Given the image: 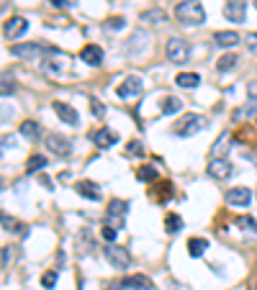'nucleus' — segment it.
<instances>
[{"label":"nucleus","instance_id":"18","mask_svg":"<svg viewBox=\"0 0 257 290\" xmlns=\"http://www.w3.org/2000/svg\"><path fill=\"white\" fill-rule=\"evenodd\" d=\"M75 188H78V193L83 195V198H87V201H100V190H98V185H95V182H90V180H83V182H78V185H75Z\"/></svg>","mask_w":257,"mask_h":290},{"label":"nucleus","instance_id":"2","mask_svg":"<svg viewBox=\"0 0 257 290\" xmlns=\"http://www.w3.org/2000/svg\"><path fill=\"white\" fill-rule=\"evenodd\" d=\"M10 52L23 59H44V57H59L54 47H44V44H13Z\"/></svg>","mask_w":257,"mask_h":290},{"label":"nucleus","instance_id":"19","mask_svg":"<svg viewBox=\"0 0 257 290\" xmlns=\"http://www.w3.org/2000/svg\"><path fill=\"white\" fill-rule=\"evenodd\" d=\"M142 23H152V26H160V23H168V13L162 8H152V10H144L139 16Z\"/></svg>","mask_w":257,"mask_h":290},{"label":"nucleus","instance_id":"16","mask_svg":"<svg viewBox=\"0 0 257 290\" xmlns=\"http://www.w3.org/2000/svg\"><path fill=\"white\" fill-rule=\"evenodd\" d=\"M121 285H124L126 290H155L152 280L144 278V275H129V278H124Z\"/></svg>","mask_w":257,"mask_h":290},{"label":"nucleus","instance_id":"29","mask_svg":"<svg viewBox=\"0 0 257 290\" xmlns=\"http://www.w3.org/2000/svg\"><path fill=\"white\" fill-rule=\"evenodd\" d=\"M21 136H26V139H36L39 136V124L36 121H23L21 124Z\"/></svg>","mask_w":257,"mask_h":290},{"label":"nucleus","instance_id":"9","mask_svg":"<svg viewBox=\"0 0 257 290\" xmlns=\"http://www.w3.org/2000/svg\"><path fill=\"white\" fill-rule=\"evenodd\" d=\"M142 87H144L142 77H137V74H131V77H126L124 82H121V85L116 87V95L126 100V98H134V95H139V93H142Z\"/></svg>","mask_w":257,"mask_h":290},{"label":"nucleus","instance_id":"28","mask_svg":"<svg viewBox=\"0 0 257 290\" xmlns=\"http://www.w3.org/2000/svg\"><path fill=\"white\" fill-rule=\"evenodd\" d=\"M152 198H155L157 203L170 201V198H172V185H170V182H165V185H160V190H152Z\"/></svg>","mask_w":257,"mask_h":290},{"label":"nucleus","instance_id":"24","mask_svg":"<svg viewBox=\"0 0 257 290\" xmlns=\"http://www.w3.org/2000/svg\"><path fill=\"white\" fill-rule=\"evenodd\" d=\"M177 85L180 87H198L201 85V77H198V74H195V72H180L177 74Z\"/></svg>","mask_w":257,"mask_h":290},{"label":"nucleus","instance_id":"14","mask_svg":"<svg viewBox=\"0 0 257 290\" xmlns=\"http://www.w3.org/2000/svg\"><path fill=\"white\" fill-rule=\"evenodd\" d=\"M229 144H232V134L224 131L219 139L214 142V146H211V159H226V151L232 149Z\"/></svg>","mask_w":257,"mask_h":290},{"label":"nucleus","instance_id":"43","mask_svg":"<svg viewBox=\"0 0 257 290\" xmlns=\"http://www.w3.org/2000/svg\"><path fill=\"white\" fill-rule=\"evenodd\" d=\"M8 3H10V0H0V10H3V8H5Z\"/></svg>","mask_w":257,"mask_h":290},{"label":"nucleus","instance_id":"37","mask_svg":"<svg viewBox=\"0 0 257 290\" xmlns=\"http://www.w3.org/2000/svg\"><path fill=\"white\" fill-rule=\"evenodd\" d=\"M100 236H103L105 241H111V244H113L116 236H118V231H116V228H111V226H103V228H100Z\"/></svg>","mask_w":257,"mask_h":290},{"label":"nucleus","instance_id":"35","mask_svg":"<svg viewBox=\"0 0 257 290\" xmlns=\"http://www.w3.org/2000/svg\"><path fill=\"white\" fill-rule=\"evenodd\" d=\"M41 285L52 290V288L57 285V270H49V272H44V275H41Z\"/></svg>","mask_w":257,"mask_h":290},{"label":"nucleus","instance_id":"5","mask_svg":"<svg viewBox=\"0 0 257 290\" xmlns=\"http://www.w3.org/2000/svg\"><path fill=\"white\" fill-rule=\"evenodd\" d=\"M124 221H126V203L113 198L108 203V211H105V226H111L118 231V228H124Z\"/></svg>","mask_w":257,"mask_h":290},{"label":"nucleus","instance_id":"38","mask_svg":"<svg viewBox=\"0 0 257 290\" xmlns=\"http://www.w3.org/2000/svg\"><path fill=\"white\" fill-rule=\"evenodd\" d=\"M49 3H52V8H57V10H67V8H72L75 0H49Z\"/></svg>","mask_w":257,"mask_h":290},{"label":"nucleus","instance_id":"31","mask_svg":"<svg viewBox=\"0 0 257 290\" xmlns=\"http://www.w3.org/2000/svg\"><path fill=\"white\" fill-rule=\"evenodd\" d=\"M137 177L142 182H155L157 180V170H155V167H149V164H144V167H139V170H137Z\"/></svg>","mask_w":257,"mask_h":290},{"label":"nucleus","instance_id":"33","mask_svg":"<svg viewBox=\"0 0 257 290\" xmlns=\"http://www.w3.org/2000/svg\"><path fill=\"white\" fill-rule=\"evenodd\" d=\"M41 70L49 72V74H57V72H62V62H54V59H41Z\"/></svg>","mask_w":257,"mask_h":290},{"label":"nucleus","instance_id":"34","mask_svg":"<svg viewBox=\"0 0 257 290\" xmlns=\"http://www.w3.org/2000/svg\"><path fill=\"white\" fill-rule=\"evenodd\" d=\"M126 154H129V157H142V154H144V146H142V142H137V139L129 142V144H126Z\"/></svg>","mask_w":257,"mask_h":290},{"label":"nucleus","instance_id":"40","mask_svg":"<svg viewBox=\"0 0 257 290\" xmlns=\"http://www.w3.org/2000/svg\"><path fill=\"white\" fill-rule=\"evenodd\" d=\"M8 259H10V247H3L0 249V270L8 265Z\"/></svg>","mask_w":257,"mask_h":290},{"label":"nucleus","instance_id":"21","mask_svg":"<svg viewBox=\"0 0 257 290\" xmlns=\"http://www.w3.org/2000/svg\"><path fill=\"white\" fill-rule=\"evenodd\" d=\"M16 77L10 72H0V95H13L16 93Z\"/></svg>","mask_w":257,"mask_h":290},{"label":"nucleus","instance_id":"39","mask_svg":"<svg viewBox=\"0 0 257 290\" xmlns=\"http://www.w3.org/2000/svg\"><path fill=\"white\" fill-rule=\"evenodd\" d=\"M245 44H247V49H250V52H255V54H257V34H247Z\"/></svg>","mask_w":257,"mask_h":290},{"label":"nucleus","instance_id":"3","mask_svg":"<svg viewBox=\"0 0 257 290\" xmlns=\"http://www.w3.org/2000/svg\"><path fill=\"white\" fill-rule=\"evenodd\" d=\"M201 129H206V118L201 113H185L175 124V134L177 136H193V134H198Z\"/></svg>","mask_w":257,"mask_h":290},{"label":"nucleus","instance_id":"10","mask_svg":"<svg viewBox=\"0 0 257 290\" xmlns=\"http://www.w3.org/2000/svg\"><path fill=\"white\" fill-rule=\"evenodd\" d=\"M26 31H28V21H26L23 16H13V18L3 26V34H5L8 39H21Z\"/></svg>","mask_w":257,"mask_h":290},{"label":"nucleus","instance_id":"7","mask_svg":"<svg viewBox=\"0 0 257 290\" xmlns=\"http://www.w3.org/2000/svg\"><path fill=\"white\" fill-rule=\"evenodd\" d=\"M44 144H47L49 151H52V154H57V157H70V151H72L70 139H65V136H59V134H47Z\"/></svg>","mask_w":257,"mask_h":290},{"label":"nucleus","instance_id":"13","mask_svg":"<svg viewBox=\"0 0 257 290\" xmlns=\"http://www.w3.org/2000/svg\"><path fill=\"white\" fill-rule=\"evenodd\" d=\"M206 172L214 177V180H226L232 175V164L226 162V159H211L208 167H206Z\"/></svg>","mask_w":257,"mask_h":290},{"label":"nucleus","instance_id":"12","mask_svg":"<svg viewBox=\"0 0 257 290\" xmlns=\"http://www.w3.org/2000/svg\"><path fill=\"white\" fill-rule=\"evenodd\" d=\"M54 113L62 118V124H67V126H78V121H80L78 111H75L70 103H62V100H57V103H54Z\"/></svg>","mask_w":257,"mask_h":290},{"label":"nucleus","instance_id":"8","mask_svg":"<svg viewBox=\"0 0 257 290\" xmlns=\"http://www.w3.org/2000/svg\"><path fill=\"white\" fill-rule=\"evenodd\" d=\"M224 16H226V21H232V23H245V16H247V3H245V0H226V5H224Z\"/></svg>","mask_w":257,"mask_h":290},{"label":"nucleus","instance_id":"11","mask_svg":"<svg viewBox=\"0 0 257 290\" xmlns=\"http://www.w3.org/2000/svg\"><path fill=\"white\" fill-rule=\"evenodd\" d=\"M252 201V193L250 188H232V190H226V203L229 206H237V208H247Z\"/></svg>","mask_w":257,"mask_h":290},{"label":"nucleus","instance_id":"36","mask_svg":"<svg viewBox=\"0 0 257 290\" xmlns=\"http://www.w3.org/2000/svg\"><path fill=\"white\" fill-rule=\"evenodd\" d=\"M124 18H121V16H111L108 21H105V28H108V31H121V28H124Z\"/></svg>","mask_w":257,"mask_h":290},{"label":"nucleus","instance_id":"15","mask_svg":"<svg viewBox=\"0 0 257 290\" xmlns=\"http://www.w3.org/2000/svg\"><path fill=\"white\" fill-rule=\"evenodd\" d=\"M80 59H83L85 65L98 67L103 62V49L98 47V44H87V47H83V52H80Z\"/></svg>","mask_w":257,"mask_h":290},{"label":"nucleus","instance_id":"26","mask_svg":"<svg viewBox=\"0 0 257 290\" xmlns=\"http://www.w3.org/2000/svg\"><path fill=\"white\" fill-rule=\"evenodd\" d=\"M180 228H183V218H180L177 213H168V216H165V231H168V234H177Z\"/></svg>","mask_w":257,"mask_h":290},{"label":"nucleus","instance_id":"45","mask_svg":"<svg viewBox=\"0 0 257 290\" xmlns=\"http://www.w3.org/2000/svg\"><path fill=\"white\" fill-rule=\"evenodd\" d=\"M255 8H257V0H255Z\"/></svg>","mask_w":257,"mask_h":290},{"label":"nucleus","instance_id":"17","mask_svg":"<svg viewBox=\"0 0 257 290\" xmlns=\"http://www.w3.org/2000/svg\"><path fill=\"white\" fill-rule=\"evenodd\" d=\"M93 142H95L100 149H108V146H113V144L118 142V134L111 131V129H100V131L93 134Z\"/></svg>","mask_w":257,"mask_h":290},{"label":"nucleus","instance_id":"44","mask_svg":"<svg viewBox=\"0 0 257 290\" xmlns=\"http://www.w3.org/2000/svg\"><path fill=\"white\" fill-rule=\"evenodd\" d=\"M0 188H3V177H0Z\"/></svg>","mask_w":257,"mask_h":290},{"label":"nucleus","instance_id":"30","mask_svg":"<svg viewBox=\"0 0 257 290\" xmlns=\"http://www.w3.org/2000/svg\"><path fill=\"white\" fill-rule=\"evenodd\" d=\"M234 65H237V54H224L216 62V70L219 72H229V70H234Z\"/></svg>","mask_w":257,"mask_h":290},{"label":"nucleus","instance_id":"42","mask_svg":"<svg viewBox=\"0 0 257 290\" xmlns=\"http://www.w3.org/2000/svg\"><path fill=\"white\" fill-rule=\"evenodd\" d=\"M93 113H95V116L103 113V108H100V103H98V100H93Z\"/></svg>","mask_w":257,"mask_h":290},{"label":"nucleus","instance_id":"27","mask_svg":"<svg viewBox=\"0 0 257 290\" xmlns=\"http://www.w3.org/2000/svg\"><path fill=\"white\" fill-rule=\"evenodd\" d=\"M0 223L8 226V231H16V234H23V236H26V226L18 223L13 216H8V213H0Z\"/></svg>","mask_w":257,"mask_h":290},{"label":"nucleus","instance_id":"22","mask_svg":"<svg viewBox=\"0 0 257 290\" xmlns=\"http://www.w3.org/2000/svg\"><path fill=\"white\" fill-rule=\"evenodd\" d=\"M180 108H183V100L175 98V95H168L162 100V116H175Z\"/></svg>","mask_w":257,"mask_h":290},{"label":"nucleus","instance_id":"25","mask_svg":"<svg viewBox=\"0 0 257 290\" xmlns=\"http://www.w3.org/2000/svg\"><path fill=\"white\" fill-rule=\"evenodd\" d=\"M44 167H47V157L34 154V157H28V162H26V172H28V175H34V172H44Z\"/></svg>","mask_w":257,"mask_h":290},{"label":"nucleus","instance_id":"6","mask_svg":"<svg viewBox=\"0 0 257 290\" xmlns=\"http://www.w3.org/2000/svg\"><path fill=\"white\" fill-rule=\"evenodd\" d=\"M105 259H108L116 270H124L131 262V254H129V249L118 247V244H108V247H105Z\"/></svg>","mask_w":257,"mask_h":290},{"label":"nucleus","instance_id":"1","mask_svg":"<svg viewBox=\"0 0 257 290\" xmlns=\"http://www.w3.org/2000/svg\"><path fill=\"white\" fill-rule=\"evenodd\" d=\"M175 18L183 26H201L206 21V10L198 0H183L175 8Z\"/></svg>","mask_w":257,"mask_h":290},{"label":"nucleus","instance_id":"32","mask_svg":"<svg viewBox=\"0 0 257 290\" xmlns=\"http://www.w3.org/2000/svg\"><path fill=\"white\" fill-rule=\"evenodd\" d=\"M237 226H242L245 231H252V234H257V221L252 218V216H239L237 218Z\"/></svg>","mask_w":257,"mask_h":290},{"label":"nucleus","instance_id":"41","mask_svg":"<svg viewBox=\"0 0 257 290\" xmlns=\"http://www.w3.org/2000/svg\"><path fill=\"white\" fill-rule=\"evenodd\" d=\"M247 98L257 103V82H247Z\"/></svg>","mask_w":257,"mask_h":290},{"label":"nucleus","instance_id":"4","mask_svg":"<svg viewBox=\"0 0 257 290\" xmlns=\"http://www.w3.org/2000/svg\"><path fill=\"white\" fill-rule=\"evenodd\" d=\"M165 54H168L170 62L183 65V62H188V57H190V44H188L185 39L172 36V39L168 41V47H165Z\"/></svg>","mask_w":257,"mask_h":290},{"label":"nucleus","instance_id":"20","mask_svg":"<svg viewBox=\"0 0 257 290\" xmlns=\"http://www.w3.org/2000/svg\"><path fill=\"white\" fill-rule=\"evenodd\" d=\"M214 41L219 44L221 49H232V47H237V44H239V34L237 31H216Z\"/></svg>","mask_w":257,"mask_h":290},{"label":"nucleus","instance_id":"23","mask_svg":"<svg viewBox=\"0 0 257 290\" xmlns=\"http://www.w3.org/2000/svg\"><path fill=\"white\" fill-rule=\"evenodd\" d=\"M206 249H208V241L201 239V236H193V239L188 241V254H190V257H201Z\"/></svg>","mask_w":257,"mask_h":290}]
</instances>
